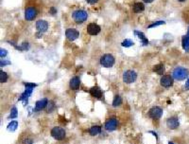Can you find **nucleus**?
Here are the masks:
<instances>
[{
	"mask_svg": "<svg viewBox=\"0 0 189 144\" xmlns=\"http://www.w3.org/2000/svg\"><path fill=\"white\" fill-rule=\"evenodd\" d=\"M188 76V70L185 67H176L173 70V78L178 81H182L186 79Z\"/></svg>",
	"mask_w": 189,
	"mask_h": 144,
	"instance_id": "obj_1",
	"label": "nucleus"
},
{
	"mask_svg": "<svg viewBox=\"0 0 189 144\" xmlns=\"http://www.w3.org/2000/svg\"><path fill=\"white\" fill-rule=\"evenodd\" d=\"M72 17L76 23L81 24V23H83L87 19V12L82 11V10H79V11L73 12Z\"/></svg>",
	"mask_w": 189,
	"mask_h": 144,
	"instance_id": "obj_2",
	"label": "nucleus"
},
{
	"mask_svg": "<svg viewBox=\"0 0 189 144\" xmlns=\"http://www.w3.org/2000/svg\"><path fill=\"white\" fill-rule=\"evenodd\" d=\"M100 64L104 67H112L114 64V57L112 54H104L100 58Z\"/></svg>",
	"mask_w": 189,
	"mask_h": 144,
	"instance_id": "obj_3",
	"label": "nucleus"
},
{
	"mask_svg": "<svg viewBox=\"0 0 189 144\" xmlns=\"http://www.w3.org/2000/svg\"><path fill=\"white\" fill-rule=\"evenodd\" d=\"M51 136L57 140H62L65 137V131L63 128L56 126L51 130Z\"/></svg>",
	"mask_w": 189,
	"mask_h": 144,
	"instance_id": "obj_4",
	"label": "nucleus"
},
{
	"mask_svg": "<svg viewBox=\"0 0 189 144\" xmlns=\"http://www.w3.org/2000/svg\"><path fill=\"white\" fill-rule=\"evenodd\" d=\"M136 79H137V74L133 70H127L123 74V81L126 83H134Z\"/></svg>",
	"mask_w": 189,
	"mask_h": 144,
	"instance_id": "obj_5",
	"label": "nucleus"
},
{
	"mask_svg": "<svg viewBox=\"0 0 189 144\" xmlns=\"http://www.w3.org/2000/svg\"><path fill=\"white\" fill-rule=\"evenodd\" d=\"M163 115V109L159 106L152 107L150 111H148V116L153 120H159Z\"/></svg>",
	"mask_w": 189,
	"mask_h": 144,
	"instance_id": "obj_6",
	"label": "nucleus"
},
{
	"mask_svg": "<svg viewBox=\"0 0 189 144\" xmlns=\"http://www.w3.org/2000/svg\"><path fill=\"white\" fill-rule=\"evenodd\" d=\"M36 15H37L36 10L32 7L27 8L26 11H25V18H26V20H28V21L33 20V19L36 17Z\"/></svg>",
	"mask_w": 189,
	"mask_h": 144,
	"instance_id": "obj_7",
	"label": "nucleus"
},
{
	"mask_svg": "<svg viewBox=\"0 0 189 144\" xmlns=\"http://www.w3.org/2000/svg\"><path fill=\"white\" fill-rule=\"evenodd\" d=\"M173 78L170 76V75H164L161 80H160V83L161 86H164V87H170L173 86Z\"/></svg>",
	"mask_w": 189,
	"mask_h": 144,
	"instance_id": "obj_8",
	"label": "nucleus"
},
{
	"mask_svg": "<svg viewBox=\"0 0 189 144\" xmlns=\"http://www.w3.org/2000/svg\"><path fill=\"white\" fill-rule=\"evenodd\" d=\"M100 31H101L100 27H99L97 24H94V23L89 24L87 27V32L90 34V35H97V34L100 32Z\"/></svg>",
	"mask_w": 189,
	"mask_h": 144,
	"instance_id": "obj_9",
	"label": "nucleus"
},
{
	"mask_svg": "<svg viewBox=\"0 0 189 144\" xmlns=\"http://www.w3.org/2000/svg\"><path fill=\"white\" fill-rule=\"evenodd\" d=\"M104 127H105V129L107 131H113L116 130V129L117 128V121L116 118H110V120H108L105 124H104Z\"/></svg>",
	"mask_w": 189,
	"mask_h": 144,
	"instance_id": "obj_10",
	"label": "nucleus"
},
{
	"mask_svg": "<svg viewBox=\"0 0 189 144\" xmlns=\"http://www.w3.org/2000/svg\"><path fill=\"white\" fill-rule=\"evenodd\" d=\"M79 33L75 29H68L65 31V36L69 41H74L79 37Z\"/></svg>",
	"mask_w": 189,
	"mask_h": 144,
	"instance_id": "obj_11",
	"label": "nucleus"
},
{
	"mask_svg": "<svg viewBox=\"0 0 189 144\" xmlns=\"http://www.w3.org/2000/svg\"><path fill=\"white\" fill-rule=\"evenodd\" d=\"M166 125L169 129L174 130V129H177L179 127V125H180V122H179L178 118L173 117V118H168V120L166 121Z\"/></svg>",
	"mask_w": 189,
	"mask_h": 144,
	"instance_id": "obj_12",
	"label": "nucleus"
},
{
	"mask_svg": "<svg viewBox=\"0 0 189 144\" xmlns=\"http://www.w3.org/2000/svg\"><path fill=\"white\" fill-rule=\"evenodd\" d=\"M36 28L39 32H44L47 31L48 29V23L44 20H39L36 22Z\"/></svg>",
	"mask_w": 189,
	"mask_h": 144,
	"instance_id": "obj_13",
	"label": "nucleus"
},
{
	"mask_svg": "<svg viewBox=\"0 0 189 144\" xmlns=\"http://www.w3.org/2000/svg\"><path fill=\"white\" fill-rule=\"evenodd\" d=\"M34 88H29V87H26V90L25 92L21 95V97L19 98V101H22L24 102V104L28 103V97L31 95V93L33 91Z\"/></svg>",
	"mask_w": 189,
	"mask_h": 144,
	"instance_id": "obj_14",
	"label": "nucleus"
},
{
	"mask_svg": "<svg viewBox=\"0 0 189 144\" xmlns=\"http://www.w3.org/2000/svg\"><path fill=\"white\" fill-rule=\"evenodd\" d=\"M89 92H90V94L93 96V97H94V98H97V99H100L101 97H102V94H103V92H102V90L100 88H99L98 86H94V87H92L90 90H89Z\"/></svg>",
	"mask_w": 189,
	"mask_h": 144,
	"instance_id": "obj_15",
	"label": "nucleus"
},
{
	"mask_svg": "<svg viewBox=\"0 0 189 144\" xmlns=\"http://www.w3.org/2000/svg\"><path fill=\"white\" fill-rule=\"evenodd\" d=\"M69 86H70V88L73 89V90H77V89L79 87V86H81V79L77 76L72 78L71 81H70V83H69Z\"/></svg>",
	"mask_w": 189,
	"mask_h": 144,
	"instance_id": "obj_16",
	"label": "nucleus"
},
{
	"mask_svg": "<svg viewBox=\"0 0 189 144\" xmlns=\"http://www.w3.org/2000/svg\"><path fill=\"white\" fill-rule=\"evenodd\" d=\"M182 48L185 49V51H189V28H188V31L186 35L182 36Z\"/></svg>",
	"mask_w": 189,
	"mask_h": 144,
	"instance_id": "obj_17",
	"label": "nucleus"
},
{
	"mask_svg": "<svg viewBox=\"0 0 189 144\" xmlns=\"http://www.w3.org/2000/svg\"><path fill=\"white\" fill-rule=\"evenodd\" d=\"M47 103H48L47 99H43V100H41V101H38V102H36L35 111H40V110H42V109H44V107L47 106Z\"/></svg>",
	"mask_w": 189,
	"mask_h": 144,
	"instance_id": "obj_18",
	"label": "nucleus"
},
{
	"mask_svg": "<svg viewBox=\"0 0 189 144\" xmlns=\"http://www.w3.org/2000/svg\"><path fill=\"white\" fill-rule=\"evenodd\" d=\"M144 10H145V5H144L143 3L137 2L133 5V12H136V13L142 12Z\"/></svg>",
	"mask_w": 189,
	"mask_h": 144,
	"instance_id": "obj_19",
	"label": "nucleus"
},
{
	"mask_svg": "<svg viewBox=\"0 0 189 144\" xmlns=\"http://www.w3.org/2000/svg\"><path fill=\"white\" fill-rule=\"evenodd\" d=\"M153 71L156 72L159 75H163V73L165 72V66L164 64H158L153 67Z\"/></svg>",
	"mask_w": 189,
	"mask_h": 144,
	"instance_id": "obj_20",
	"label": "nucleus"
},
{
	"mask_svg": "<svg viewBox=\"0 0 189 144\" xmlns=\"http://www.w3.org/2000/svg\"><path fill=\"white\" fill-rule=\"evenodd\" d=\"M89 133H90L91 136H97L99 133H101V127L100 126H93L90 128Z\"/></svg>",
	"mask_w": 189,
	"mask_h": 144,
	"instance_id": "obj_21",
	"label": "nucleus"
},
{
	"mask_svg": "<svg viewBox=\"0 0 189 144\" xmlns=\"http://www.w3.org/2000/svg\"><path fill=\"white\" fill-rule=\"evenodd\" d=\"M134 33L136 34V35L141 39L142 40V42H143V45L144 46H147V45L148 44V40L146 38V36H145V34H144L143 32H140V31H134Z\"/></svg>",
	"mask_w": 189,
	"mask_h": 144,
	"instance_id": "obj_22",
	"label": "nucleus"
},
{
	"mask_svg": "<svg viewBox=\"0 0 189 144\" xmlns=\"http://www.w3.org/2000/svg\"><path fill=\"white\" fill-rule=\"evenodd\" d=\"M121 103H122V98L119 96V95H116V97H114V99H113V107H117V106L120 105Z\"/></svg>",
	"mask_w": 189,
	"mask_h": 144,
	"instance_id": "obj_23",
	"label": "nucleus"
},
{
	"mask_svg": "<svg viewBox=\"0 0 189 144\" xmlns=\"http://www.w3.org/2000/svg\"><path fill=\"white\" fill-rule=\"evenodd\" d=\"M17 126H18V122L16 121H12L11 123H9V125H8V130L9 131H15L16 129H17Z\"/></svg>",
	"mask_w": 189,
	"mask_h": 144,
	"instance_id": "obj_24",
	"label": "nucleus"
},
{
	"mask_svg": "<svg viewBox=\"0 0 189 144\" xmlns=\"http://www.w3.org/2000/svg\"><path fill=\"white\" fill-rule=\"evenodd\" d=\"M133 45H134V43L132 40H130V39H125V40L122 42L121 46L125 47V48H130V47L133 46Z\"/></svg>",
	"mask_w": 189,
	"mask_h": 144,
	"instance_id": "obj_25",
	"label": "nucleus"
},
{
	"mask_svg": "<svg viewBox=\"0 0 189 144\" xmlns=\"http://www.w3.org/2000/svg\"><path fill=\"white\" fill-rule=\"evenodd\" d=\"M8 80V75L6 72H4L3 70H0V82L1 83H6Z\"/></svg>",
	"mask_w": 189,
	"mask_h": 144,
	"instance_id": "obj_26",
	"label": "nucleus"
},
{
	"mask_svg": "<svg viewBox=\"0 0 189 144\" xmlns=\"http://www.w3.org/2000/svg\"><path fill=\"white\" fill-rule=\"evenodd\" d=\"M17 115H18V112H17L16 107H12V111H11V115H9V118H17Z\"/></svg>",
	"mask_w": 189,
	"mask_h": 144,
	"instance_id": "obj_27",
	"label": "nucleus"
},
{
	"mask_svg": "<svg viewBox=\"0 0 189 144\" xmlns=\"http://www.w3.org/2000/svg\"><path fill=\"white\" fill-rule=\"evenodd\" d=\"M55 108V103L54 102H48V107H47V112H52Z\"/></svg>",
	"mask_w": 189,
	"mask_h": 144,
	"instance_id": "obj_28",
	"label": "nucleus"
},
{
	"mask_svg": "<svg viewBox=\"0 0 189 144\" xmlns=\"http://www.w3.org/2000/svg\"><path fill=\"white\" fill-rule=\"evenodd\" d=\"M165 24V21H158V22H154L153 24H151V25H150V26H148V28H153V27H156V26H159V25H164Z\"/></svg>",
	"mask_w": 189,
	"mask_h": 144,
	"instance_id": "obj_29",
	"label": "nucleus"
},
{
	"mask_svg": "<svg viewBox=\"0 0 189 144\" xmlns=\"http://www.w3.org/2000/svg\"><path fill=\"white\" fill-rule=\"evenodd\" d=\"M24 86L26 87H29V88H34L37 86L36 83H24Z\"/></svg>",
	"mask_w": 189,
	"mask_h": 144,
	"instance_id": "obj_30",
	"label": "nucleus"
},
{
	"mask_svg": "<svg viewBox=\"0 0 189 144\" xmlns=\"http://www.w3.org/2000/svg\"><path fill=\"white\" fill-rule=\"evenodd\" d=\"M22 143L23 144H32L33 143V140H31V138H25Z\"/></svg>",
	"mask_w": 189,
	"mask_h": 144,
	"instance_id": "obj_31",
	"label": "nucleus"
},
{
	"mask_svg": "<svg viewBox=\"0 0 189 144\" xmlns=\"http://www.w3.org/2000/svg\"><path fill=\"white\" fill-rule=\"evenodd\" d=\"M6 55H7V51L5 50L4 48H1V49H0V56H1V58L5 57Z\"/></svg>",
	"mask_w": 189,
	"mask_h": 144,
	"instance_id": "obj_32",
	"label": "nucleus"
},
{
	"mask_svg": "<svg viewBox=\"0 0 189 144\" xmlns=\"http://www.w3.org/2000/svg\"><path fill=\"white\" fill-rule=\"evenodd\" d=\"M0 64H1L0 66L3 67V66H7V64H11V62H9V61H3V60H1Z\"/></svg>",
	"mask_w": 189,
	"mask_h": 144,
	"instance_id": "obj_33",
	"label": "nucleus"
},
{
	"mask_svg": "<svg viewBox=\"0 0 189 144\" xmlns=\"http://www.w3.org/2000/svg\"><path fill=\"white\" fill-rule=\"evenodd\" d=\"M49 12H50L51 14H55L57 12V10L55 8H50V10H49Z\"/></svg>",
	"mask_w": 189,
	"mask_h": 144,
	"instance_id": "obj_34",
	"label": "nucleus"
},
{
	"mask_svg": "<svg viewBox=\"0 0 189 144\" xmlns=\"http://www.w3.org/2000/svg\"><path fill=\"white\" fill-rule=\"evenodd\" d=\"M86 1H87L89 4H92V5H93V4H96V3L98 1V0H86Z\"/></svg>",
	"mask_w": 189,
	"mask_h": 144,
	"instance_id": "obj_35",
	"label": "nucleus"
},
{
	"mask_svg": "<svg viewBox=\"0 0 189 144\" xmlns=\"http://www.w3.org/2000/svg\"><path fill=\"white\" fill-rule=\"evenodd\" d=\"M185 90H188V89H189V79H188L187 82H186V83H185Z\"/></svg>",
	"mask_w": 189,
	"mask_h": 144,
	"instance_id": "obj_36",
	"label": "nucleus"
},
{
	"mask_svg": "<svg viewBox=\"0 0 189 144\" xmlns=\"http://www.w3.org/2000/svg\"><path fill=\"white\" fill-rule=\"evenodd\" d=\"M143 1L145 2V3H151V2L154 1V0H143Z\"/></svg>",
	"mask_w": 189,
	"mask_h": 144,
	"instance_id": "obj_37",
	"label": "nucleus"
},
{
	"mask_svg": "<svg viewBox=\"0 0 189 144\" xmlns=\"http://www.w3.org/2000/svg\"><path fill=\"white\" fill-rule=\"evenodd\" d=\"M180 2H183V1H185V0H179Z\"/></svg>",
	"mask_w": 189,
	"mask_h": 144,
	"instance_id": "obj_38",
	"label": "nucleus"
},
{
	"mask_svg": "<svg viewBox=\"0 0 189 144\" xmlns=\"http://www.w3.org/2000/svg\"><path fill=\"white\" fill-rule=\"evenodd\" d=\"M168 144H174L173 142H169V143H168Z\"/></svg>",
	"mask_w": 189,
	"mask_h": 144,
	"instance_id": "obj_39",
	"label": "nucleus"
}]
</instances>
